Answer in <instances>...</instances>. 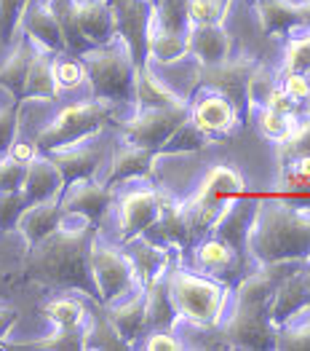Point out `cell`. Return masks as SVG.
I'll list each match as a JSON object with an SVG mask.
<instances>
[{"mask_svg": "<svg viewBox=\"0 0 310 351\" xmlns=\"http://www.w3.org/2000/svg\"><path fill=\"white\" fill-rule=\"evenodd\" d=\"M150 3H153V5H158V3H161V0H150Z\"/></svg>", "mask_w": 310, "mask_h": 351, "instance_id": "cell-55", "label": "cell"}, {"mask_svg": "<svg viewBox=\"0 0 310 351\" xmlns=\"http://www.w3.org/2000/svg\"><path fill=\"white\" fill-rule=\"evenodd\" d=\"M188 54H193L198 64H217L230 57V35L220 22L190 25L188 27Z\"/></svg>", "mask_w": 310, "mask_h": 351, "instance_id": "cell-22", "label": "cell"}, {"mask_svg": "<svg viewBox=\"0 0 310 351\" xmlns=\"http://www.w3.org/2000/svg\"><path fill=\"white\" fill-rule=\"evenodd\" d=\"M190 116L188 102L179 105H169V108H147V110H137V116L123 123V137L126 143L140 147H150V150H161V145L174 134V129Z\"/></svg>", "mask_w": 310, "mask_h": 351, "instance_id": "cell-10", "label": "cell"}, {"mask_svg": "<svg viewBox=\"0 0 310 351\" xmlns=\"http://www.w3.org/2000/svg\"><path fill=\"white\" fill-rule=\"evenodd\" d=\"M134 102L137 110H147V108H169V105H179L185 99H179L169 86H164L153 70L144 64L142 70H137V81H134Z\"/></svg>", "mask_w": 310, "mask_h": 351, "instance_id": "cell-32", "label": "cell"}, {"mask_svg": "<svg viewBox=\"0 0 310 351\" xmlns=\"http://www.w3.org/2000/svg\"><path fill=\"white\" fill-rule=\"evenodd\" d=\"M235 258H238V255L227 247L220 236H214V234L196 247V263L201 265L203 271H209V274H222L227 268H233Z\"/></svg>", "mask_w": 310, "mask_h": 351, "instance_id": "cell-33", "label": "cell"}, {"mask_svg": "<svg viewBox=\"0 0 310 351\" xmlns=\"http://www.w3.org/2000/svg\"><path fill=\"white\" fill-rule=\"evenodd\" d=\"M16 319H19V311L0 300V346H5V338H8L11 327L16 324Z\"/></svg>", "mask_w": 310, "mask_h": 351, "instance_id": "cell-52", "label": "cell"}, {"mask_svg": "<svg viewBox=\"0 0 310 351\" xmlns=\"http://www.w3.org/2000/svg\"><path fill=\"white\" fill-rule=\"evenodd\" d=\"M105 314L115 327V332L123 338V343L131 346L140 335L147 332V327H144V290L140 287V290L129 293L123 303H110Z\"/></svg>", "mask_w": 310, "mask_h": 351, "instance_id": "cell-24", "label": "cell"}, {"mask_svg": "<svg viewBox=\"0 0 310 351\" xmlns=\"http://www.w3.org/2000/svg\"><path fill=\"white\" fill-rule=\"evenodd\" d=\"M73 14L83 40L91 49L115 40V16L110 0H73Z\"/></svg>", "mask_w": 310, "mask_h": 351, "instance_id": "cell-14", "label": "cell"}, {"mask_svg": "<svg viewBox=\"0 0 310 351\" xmlns=\"http://www.w3.org/2000/svg\"><path fill=\"white\" fill-rule=\"evenodd\" d=\"M281 88L294 99V102L310 99V75H302V73H283Z\"/></svg>", "mask_w": 310, "mask_h": 351, "instance_id": "cell-48", "label": "cell"}, {"mask_svg": "<svg viewBox=\"0 0 310 351\" xmlns=\"http://www.w3.org/2000/svg\"><path fill=\"white\" fill-rule=\"evenodd\" d=\"M113 202V185L94 182V177L67 185V191H62V196H59V206H62L64 217H83V220L94 223V226L102 223V217L110 212Z\"/></svg>", "mask_w": 310, "mask_h": 351, "instance_id": "cell-11", "label": "cell"}, {"mask_svg": "<svg viewBox=\"0 0 310 351\" xmlns=\"http://www.w3.org/2000/svg\"><path fill=\"white\" fill-rule=\"evenodd\" d=\"M190 118L201 126V132H206L209 137H217V134H227L235 126L238 110L227 97L214 91V94L198 99L190 110Z\"/></svg>", "mask_w": 310, "mask_h": 351, "instance_id": "cell-23", "label": "cell"}, {"mask_svg": "<svg viewBox=\"0 0 310 351\" xmlns=\"http://www.w3.org/2000/svg\"><path fill=\"white\" fill-rule=\"evenodd\" d=\"M259 22L273 38L294 35L300 27H305L302 8L289 0H259Z\"/></svg>", "mask_w": 310, "mask_h": 351, "instance_id": "cell-29", "label": "cell"}, {"mask_svg": "<svg viewBox=\"0 0 310 351\" xmlns=\"http://www.w3.org/2000/svg\"><path fill=\"white\" fill-rule=\"evenodd\" d=\"M86 349H126L123 338L115 332L107 314H102L96 322L86 324Z\"/></svg>", "mask_w": 310, "mask_h": 351, "instance_id": "cell-38", "label": "cell"}, {"mask_svg": "<svg viewBox=\"0 0 310 351\" xmlns=\"http://www.w3.org/2000/svg\"><path fill=\"white\" fill-rule=\"evenodd\" d=\"M43 314L57 327H83L88 322V308L78 298H54L43 306Z\"/></svg>", "mask_w": 310, "mask_h": 351, "instance_id": "cell-36", "label": "cell"}, {"mask_svg": "<svg viewBox=\"0 0 310 351\" xmlns=\"http://www.w3.org/2000/svg\"><path fill=\"white\" fill-rule=\"evenodd\" d=\"M230 0H188V22L190 25H211L225 16Z\"/></svg>", "mask_w": 310, "mask_h": 351, "instance_id": "cell-41", "label": "cell"}, {"mask_svg": "<svg viewBox=\"0 0 310 351\" xmlns=\"http://www.w3.org/2000/svg\"><path fill=\"white\" fill-rule=\"evenodd\" d=\"M144 290V327L147 332H155V330H171L179 314L171 303L169 285H166V274L155 282H150Z\"/></svg>", "mask_w": 310, "mask_h": 351, "instance_id": "cell-28", "label": "cell"}, {"mask_svg": "<svg viewBox=\"0 0 310 351\" xmlns=\"http://www.w3.org/2000/svg\"><path fill=\"white\" fill-rule=\"evenodd\" d=\"M161 199H164V193H158L153 188L131 191L120 199V239L123 241L142 236L158 220Z\"/></svg>", "mask_w": 310, "mask_h": 351, "instance_id": "cell-13", "label": "cell"}, {"mask_svg": "<svg viewBox=\"0 0 310 351\" xmlns=\"http://www.w3.org/2000/svg\"><path fill=\"white\" fill-rule=\"evenodd\" d=\"M25 196L22 191H0V231H11L16 228L19 215L25 212Z\"/></svg>", "mask_w": 310, "mask_h": 351, "instance_id": "cell-45", "label": "cell"}, {"mask_svg": "<svg viewBox=\"0 0 310 351\" xmlns=\"http://www.w3.org/2000/svg\"><path fill=\"white\" fill-rule=\"evenodd\" d=\"M64 191L62 175L57 167L49 161V156L38 153L27 164V175H25V185H22V196L27 204H38V202H49V199H59Z\"/></svg>", "mask_w": 310, "mask_h": 351, "instance_id": "cell-21", "label": "cell"}, {"mask_svg": "<svg viewBox=\"0 0 310 351\" xmlns=\"http://www.w3.org/2000/svg\"><path fill=\"white\" fill-rule=\"evenodd\" d=\"M166 285H169L171 303L182 319L198 327H211L220 322V314L227 300L225 285L193 271H185L179 265L166 271Z\"/></svg>", "mask_w": 310, "mask_h": 351, "instance_id": "cell-4", "label": "cell"}, {"mask_svg": "<svg viewBox=\"0 0 310 351\" xmlns=\"http://www.w3.org/2000/svg\"><path fill=\"white\" fill-rule=\"evenodd\" d=\"M302 8V19H305V27H310V3L308 5H300Z\"/></svg>", "mask_w": 310, "mask_h": 351, "instance_id": "cell-53", "label": "cell"}, {"mask_svg": "<svg viewBox=\"0 0 310 351\" xmlns=\"http://www.w3.org/2000/svg\"><path fill=\"white\" fill-rule=\"evenodd\" d=\"M265 102H268V108H270V110H276V113H281V116H294V110H297V102H294L283 88L270 91Z\"/></svg>", "mask_w": 310, "mask_h": 351, "instance_id": "cell-50", "label": "cell"}, {"mask_svg": "<svg viewBox=\"0 0 310 351\" xmlns=\"http://www.w3.org/2000/svg\"><path fill=\"white\" fill-rule=\"evenodd\" d=\"M35 43L29 40L27 35L14 46L11 57L0 64V88H5L14 102H25L22 99V91H25V81H27V70L29 62H32V54H35Z\"/></svg>", "mask_w": 310, "mask_h": 351, "instance_id": "cell-30", "label": "cell"}, {"mask_svg": "<svg viewBox=\"0 0 310 351\" xmlns=\"http://www.w3.org/2000/svg\"><path fill=\"white\" fill-rule=\"evenodd\" d=\"M206 145H209V134L201 132V126L188 116L174 129V134L161 145L158 153H193V150H201Z\"/></svg>", "mask_w": 310, "mask_h": 351, "instance_id": "cell-35", "label": "cell"}, {"mask_svg": "<svg viewBox=\"0 0 310 351\" xmlns=\"http://www.w3.org/2000/svg\"><path fill=\"white\" fill-rule=\"evenodd\" d=\"M155 150L140 145H126L120 147L110 161V172H107V185H120V182H129V180H137V177H147L153 172V164H155Z\"/></svg>", "mask_w": 310, "mask_h": 351, "instance_id": "cell-26", "label": "cell"}, {"mask_svg": "<svg viewBox=\"0 0 310 351\" xmlns=\"http://www.w3.org/2000/svg\"><path fill=\"white\" fill-rule=\"evenodd\" d=\"M115 16V38L123 43L134 67L147 64V35L155 16V5L150 0H110Z\"/></svg>", "mask_w": 310, "mask_h": 351, "instance_id": "cell-9", "label": "cell"}, {"mask_svg": "<svg viewBox=\"0 0 310 351\" xmlns=\"http://www.w3.org/2000/svg\"><path fill=\"white\" fill-rule=\"evenodd\" d=\"M246 250L259 263L308 261L310 258V206L268 202L257 206Z\"/></svg>", "mask_w": 310, "mask_h": 351, "instance_id": "cell-2", "label": "cell"}, {"mask_svg": "<svg viewBox=\"0 0 310 351\" xmlns=\"http://www.w3.org/2000/svg\"><path fill=\"white\" fill-rule=\"evenodd\" d=\"M62 223H64V212L59 206V199H49V202L25 206V212L16 220V231L25 236L27 247H35L49 234H54Z\"/></svg>", "mask_w": 310, "mask_h": 351, "instance_id": "cell-20", "label": "cell"}, {"mask_svg": "<svg viewBox=\"0 0 310 351\" xmlns=\"http://www.w3.org/2000/svg\"><path fill=\"white\" fill-rule=\"evenodd\" d=\"M310 156V121L305 123H297L292 129V134L281 140V158L283 164H292L297 158H305Z\"/></svg>", "mask_w": 310, "mask_h": 351, "instance_id": "cell-40", "label": "cell"}, {"mask_svg": "<svg viewBox=\"0 0 310 351\" xmlns=\"http://www.w3.org/2000/svg\"><path fill=\"white\" fill-rule=\"evenodd\" d=\"M54 51H46V49H35L32 62H29L27 70V81H25V91H22V99H57L59 97V84L54 78Z\"/></svg>", "mask_w": 310, "mask_h": 351, "instance_id": "cell-27", "label": "cell"}, {"mask_svg": "<svg viewBox=\"0 0 310 351\" xmlns=\"http://www.w3.org/2000/svg\"><path fill=\"white\" fill-rule=\"evenodd\" d=\"M49 156V161L57 167V172L62 175V182L64 188L78 182V180H91L96 175L99 164H102V147L96 145H70V147H59V150H51V153H43Z\"/></svg>", "mask_w": 310, "mask_h": 351, "instance_id": "cell-18", "label": "cell"}, {"mask_svg": "<svg viewBox=\"0 0 310 351\" xmlns=\"http://www.w3.org/2000/svg\"><path fill=\"white\" fill-rule=\"evenodd\" d=\"M150 338H147V343H144V349L150 351H179L182 349V343L171 335V330H155V332H147Z\"/></svg>", "mask_w": 310, "mask_h": 351, "instance_id": "cell-49", "label": "cell"}, {"mask_svg": "<svg viewBox=\"0 0 310 351\" xmlns=\"http://www.w3.org/2000/svg\"><path fill=\"white\" fill-rule=\"evenodd\" d=\"M254 215H257V204L254 202H244V199H233L225 206V212L217 217V223L211 226L209 234L220 236L227 247L235 255H244L246 244H249V234L254 226Z\"/></svg>", "mask_w": 310, "mask_h": 351, "instance_id": "cell-16", "label": "cell"}, {"mask_svg": "<svg viewBox=\"0 0 310 351\" xmlns=\"http://www.w3.org/2000/svg\"><path fill=\"white\" fill-rule=\"evenodd\" d=\"M86 67V81L91 86L94 99H105L113 105L134 102V81H137V67L123 49V43H107V46H94L81 54Z\"/></svg>", "mask_w": 310, "mask_h": 351, "instance_id": "cell-3", "label": "cell"}, {"mask_svg": "<svg viewBox=\"0 0 310 351\" xmlns=\"http://www.w3.org/2000/svg\"><path fill=\"white\" fill-rule=\"evenodd\" d=\"M294 126H297V123H294V116H281V113H276V110H270V108H265L262 116H259V132H262L265 137L276 140V143L286 140Z\"/></svg>", "mask_w": 310, "mask_h": 351, "instance_id": "cell-44", "label": "cell"}, {"mask_svg": "<svg viewBox=\"0 0 310 351\" xmlns=\"http://www.w3.org/2000/svg\"><path fill=\"white\" fill-rule=\"evenodd\" d=\"M88 324V322H86ZM86 324L83 327H57L49 338L16 343L14 349H51V351H81L86 349Z\"/></svg>", "mask_w": 310, "mask_h": 351, "instance_id": "cell-34", "label": "cell"}, {"mask_svg": "<svg viewBox=\"0 0 310 351\" xmlns=\"http://www.w3.org/2000/svg\"><path fill=\"white\" fill-rule=\"evenodd\" d=\"M32 0H0V43L11 46L16 40V32L22 27L25 11Z\"/></svg>", "mask_w": 310, "mask_h": 351, "instance_id": "cell-37", "label": "cell"}, {"mask_svg": "<svg viewBox=\"0 0 310 351\" xmlns=\"http://www.w3.org/2000/svg\"><path fill=\"white\" fill-rule=\"evenodd\" d=\"M259 70V62L249 57L241 59H222L217 64H201L196 75V86L214 88L217 94L227 97L238 116L249 113V105H252V81Z\"/></svg>", "mask_w": 310, "mask_h": 351, "instance_id": "cell-7", "label": "cell"}, {"mask_svg": "<svg viewBox=\"0 0 310 351\" xmlns=\"http://www.w3.org/2000/svg\"><path fill=\"white\" fill-rule=\"evenodd\" d=\"M94 241H96V226L88 220H81L78 228L59 226L54 234L29 247V255L25 261L27 279L57 290H75L86 298L99 300L91 274Z\"/></svg>", "mask_w": 310, "mask_h": 351, "instance_id": "cell-1", "label": "cell"}, {"mask_svg": "<svg viewBox=\"0 0 310 351\" xmlns=\"http://www.w3.org/2000/svg\"><path fill=\"white\" fill-rule=\"evenodd\" d=\"M118 116V105L105 102V99H88V102H75L59 110V116L43 126L35 137V147L40 153H51L59 147H70L94 137L102 132L113 118Z\"/></svg>", "mask_w": 310, "mask_h": 351, "instance_id": "cell-5", "label": "cell"}, {"mask_svg": "<svg viewBox=\"0 0 310 351\" xmlns=\"http://www.w3.org/2000/svg\"><path fill=\"white\" fill-rule=\"evenodd\" d=\"M308 113H310V102H308Z\"/></svg>", "mask_w": 310, "mask_h": 351, "instance_id": "cell-56", "label": "cell"}, {"mask_svg": "<svg viewBox=\"0 0 310 351\" xmlns=\"http://www.w3.org/2000/svg\"><path fill=\"white\" fill-rule=\"evenodd\" d=\"M91 274H94V285H96L102 306H110L140 287L134 265L126 258V252L96 244V241L91 247Z\"/></svg>", "mask_w": 310, "mask_h": 351, "instance_id": "cell-8", "label": "cell"}, {"mask_svg": "<svg viewBox=\"0 0 310 351\" xmlns=\"http://www.w3.org/2000/svg\"><path fill=\"white\" fill-rule=\"evenodd\" d=\"M283 73H302V75H310V32L289 40Z\"/></svg>", "mask_w": 310, "mask_h": 351, "instance_id": "cell-42", "label": "cell"}, {"mask_svg": "<svg viewBox=\"0 0 310 351\" xmlns=\"http://www.w3.org/2000/svg\"><path fill=\"white\" fill-rule=\"evenodd\" d=\"M276 327L268 317V306H238V311L225 324V341L244 349H273Z\"/></svg>", "mask_w": 310, "mask_h": 351, "instance_id": "cell-12", "label": "cell"}, {"mask_svg": "<svg viewBox=\"0 0 310 351\" xmlns=\"http://www.w3.org/2000/svg\"><path fill=\"white\" fill-rule=\"evenodd\" d=\"M142 236H147V239H153V241H158L164 247H190L196 241L193 231H190V220H188L185 204H177L169 196L161 199L158 220Z\"/></svg>", "mask_w": 310, "mask_h": 351, "instance_id": "cell-19", "label": "cell"}, {"mask_svg": "<svg viewBox=\"0 0 310 351\" xmlns=\"http://www.w3.org/2000/svg\"><path fill=\"white\" fill-rule=\"evenodd\" d=\"M27 175V164H19L8 156L0 158V191H22Z\"/></svg>", "mask_w": 310, "mask_h": 351, "instance_id": "cell-47", "label": "cell"}, {"mask_svg": "<svg viewBox=\"0 0 310 351\" xmlns=\"http://www.w3.org/2000/svg\"><path fill=\"white\" fill-rule=\"evenodd\" d=\"M308 308H310V287L308 282H305V268H300L292 276H286L281 285H279V290L273 293L270 303H268V317H270L273 327L279 330L289 319L300 317Z\"/></svg>", "mask_w": 310, "mask_h": 351, "instance_id": "cell-15", "label": "cell"}, {"mask_svg": "<svg viewBox=\"0 0 310 351\" xmlns=\"http://www.w3.org/2000/svg\"><path fill=\"white\" fill-rule=\"evenodd\" d=\"M244 177L230 167H214L209 175L203 177L198 193L185 204L188 220H190V231L193 239L209 234L211 226L217 223V217L225 212V206L244 193Z\"/></svg>", "mask_w": 310, "mask_h": 351, "instance_id": "cell-6", "label": "cell"}, {"mask_svg": "<svg viewBox=\"0 0 310 351\" xmlns=\"http://www.w3.org/2000/svg\"><path fill=\"white\" fill-rule=\"evenodd\" d=\"M182 57H188V32H174L153 22L147 35V59L158 64H171Z\"/></svg>", "mask_w": 310, "mask_h": 351, "instance_id": "cell-31", "label": "cell"}, {"mask_svg": "<svg viewBox=\"0 0 310 351\" xmlns=\"http://www.w3.org/2000/svg\"><path fill=\"white\" fill-rule=\"evenodd\" d=\"M54 78L59 88H78L86 81V67L78 57H54Z\"/></svg>", "mask_w": 310, "mask_h": 351, "instance_id": "cell-43", "label": "cell"}, {"mask_svg": "<svg viewBox=\"0 0 310 351\" xmlns=\"http://www.w3.org/2000/svg\"><path fill=\"white\" fill-rule=\"evenodd\" d=\"M19 108H22V102H14L8 108H0V158L8 153L11 143L16 140V132H19Z\"/></svg>", "mask_w": 310, "mask_h": 351, "instance_id": "cell-46", "label": "cell"}, {"mask_svg": "<svg viewBox=\"0 0 310 351\" xmlns=\"http://www.w3.org/2000/svg\"><path fill=\"white\" fill-rule=\"evenodd\" d=\"M123 244H126V258L134 265L140 287H147L150 282L161 279L169 271L171 252L164 244H158V241H153L147 236H134V239H129Z\"/></svg>", "mask_w": 310, "mask_h": 351, "instance_id": "cell-17", "label": "cell"}, {"mask_svg": "<svg viewBox=\"0 0 310 351\" xmlns=\"http://www.w3.org/2000/svg\"><path fill=\"white\" fill-rule=\"evenodd\" d=\"M305 282H308V287H310V271L305 268Z\"/></svg>", "mask_w": 310, "mask_h": 351, "instance_id": "cell-54", "label": "cell"}, {"mask_svg": "<svg viewBox=\"0 0 310 351\" xmlns=\"http://www.w3.org/2000/svg\"><path fill=\"white\" fill-rule=\"evenodd\" d=\"M276 346L289 351H310V319H289L276 332Z\"/></svg>", "mask_w": 310, "mask_h": 351, "instance_id": "cell-39", "label": "cell"}, {"mask_svg": "<svg viewBox=\"0 0 310 351\" xmlns=\"http://www.w3.org/2000/svg\"><path fill=\"white\" fill-rule=\"evenodd\" d=\"M40 150L35 147V143H25V140H14L11 147H8V158H14V161H19V164H29L35 156H38Z\"/></svg>", "mask_w": 310, "mask_h": 351, "instance_id": "cell-51", "label": "cell"}, {"mask_svg": "<svg viewBox=\"0 0 310 351\" xmlns=\"http://www.w3.org/2000/svg\"><path fill=\"white\" fill-rule=\"evenodd\" d=\"M22 25H25V35L38 49H46V51H54V54L64 51V38H62L57 16L51 14V8L46 3H38V5L27 8Z\"/></svg>", "mask_w": 310, "mask_h": 351, "instance_id": "cell-25", "label": "cell"}]
</instances>
